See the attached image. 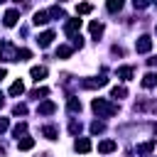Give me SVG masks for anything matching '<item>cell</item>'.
<instances>
[{"label": "cell", "instance_id": "25", "mask_svg": "<svg viewBox=\"0 0 157 157\" xmlns=\"http://www.w3.org/2000/svg\"><path fill=\"white\" fill-rule=\"evenodd\" d=\"M32 56V52L29 49H17V61H27Z\"/></svg>", "mask_w": 157, "mask_h": 157}, {"label": "cell", "instance_id": "9", "mask_svg": "<svg viewBox=\"0 0 157 157\" xmlns=\"http://www.w3.org/2000/svg\"><path fill=\"white\" fill-rule=\"evenodd\" d=\"M54 110H56L54 101H44V103H39V108H37V113H39V115H52Z\"/></svg>", "mask_w": 157, "mask_h": 157}, {"label": "cell", "instance_id": "31", "mask_svg": "<svg viewBox=\"0 0 157 157\" xmlns=\"http://www.w3.org/2000/svg\"><path fill=\"white\" fill-rule=\"evenodd\" d=\"M49 17H64V10L61 7H52L49 10Z\"/></svg>", "mask_w": 157, "mask_h": 157}, {"label": "cell", "instance_id": "6", "mask_svg": "<svg viewBox=\"0 0 157 157\" xmlns=\"http://www.w3.org/2000/svg\"><path fill=\"white\" fill-rule=\"evenodd\" d=\"M115 147H118L115 140H101V142H98V152H101V155H110Z\"/></svg>", "mask_w": 157, "mask_h": 157}, {"label": "cell", "instance_id": "22", "mask_svg": "<svg viewBox=\"0 0 157 157\" xmlns=\"http://www.w3.org/2000/svg\"><path fill=\"white\" fill-rule=\"evenodd\" d=\"M69 110L71 113H81V101L78 98H69Z\"/></svg>", "mask_w": 157, "mask_h": 157}, {"label": "cell", "instance_id": "36", "mask_svg": "<svg viewBox=\"0 0 157 157\" xmlns=\"http://www.w3.org/2000/svg\"><path fill=\"white\" fill-rule=\"evenodd\" d=\"M0 2H2V0H0Z\"/></svg>", "mask_w": 157, "mask_h": 157}, {"label": "cell", "instance_id": "17", "mask_svg": "<svg viewBox=\"0 0 157 157\" xmlns=\"http://www.w3.org/2000/svg\"><path fill=\"white\" fill-rule=\"evenodd\" d=\"M88 29H91V34H93L96 39L103 34V25H101V22H91V25H88Z\"/></svg>", "mask_w": 157, "mask_h": 157}, {"label": "cell", "instance_id": "10", "mask_svg": "<svg viewBox=\"0 0 157 157\" xmlns=\"http://www.w3.org/2000/svg\"><path fill=\"white\" fill-rule=\"evenodd\" d=\"M74 147H76V152H81V155H86V152H91V140H88V137H78Z\"/></svg>", "mask_w": 157, "mask_h": 157}, {"label": "cell", "instance_id": "34", "mask_svg": "<svg viewBox=\"0 0 157 157\" xmlns=\"http://www.w3.org/2000/svg\"><path fill=\"white\" fill-rule=\"evenodd\" d=\"M5 76H7V71H5V69H2V66H0V81H2V78H5Z\"/></svg>", "mask_w": 157, "mask_h": 157}, {"label": "cell", "instance_id": "23", "mask_svg": "<svg viewBox=\"0 0 157 157\" xmlns=\"http://www.w3.org/2000/svg\"><path fill=\"white\" fill-rule=\"evenodd\" d=\"M42 132H44V137H47V140H56V135H59V132H56V128H52V125H47Z\"/></svg>", "mask_w": 157, "mask_h": 157}, {"label": "cell", "instance_id": "1", "mask_svg": "<svg viewBox=\"0 0 157 157\" xmlns=\"http://www.w3.org/2000/svg\"><path fill=\"white\" fill-rule=\"evenodd\" d=\"M91 108H93L98 115H103V118H110V115H115V113H118V105H115V103H108L105 98H93Z\"/></svg>", "mask_w": 157, "mask_h": 157}, {"label": "cell", "instance_id": "7", "mask_svg": "<svg viewBox=\"0 0 157 157\" xmlns=\"http://www.w3.org/2000/svg\"><path fill=\"white\" fill-rule=\"evenodd\" d=\"M17 17H20V12H17V10H7V12H5V17H2L5 27H15V25H17Z\"/></svg>", "mask_w": 157, "mask_h": 157}, {"label": "cell", "instance_id": "20", "mask_svg": "<svg viewBox=\"0 0 157 157\" xmlns=\"http://www.w3.org/2000/svg\"><path fill=\"white\" fill-rule=\"evenodd\" d=\"M125 96H128V88L125 86H115L110 91V98H125Z\"/></svg>", "mask_w": 157, "mask_h": 157}, {"label": "cell", "instance_id": "12", "mask_svg": "<svg viewBox=\"0 0 157 157\" xmlns=\"http://www.w3.org/2000/svg\"><path fill=\"white\" fill-rule=\"evenodd\" d=\"M142 86H145V88H152V86H157V74H155V71H147V74L142 76Z\"/></svg>", "mask_w": 157, "mask_h": 157}, {"label": "cell", "instance_id": "30", "mask_svg": "<svg viewBox=\"0 0 157 157\" xmlns=\"http://www.w3.org/2000/svg\"><path fill=\"white\" fill-rule=\"evenodd\" d=\"M132 5H135V10H145L150 5V0H132Z\"/></svg>", "mask_w": 157, "mask_h": 157}, {"label": "cell", "instance_id": "14", "mask_svg": "<svg viewBox=\"0 0 157 157\" xmlns=\"http://www.w3.org/2000/svg\"><path fill=\"white\" fill-rule=\"evenodd\" d=\"M17 147H20V150H32V147H34V137H27V135H22V137L17 140Z\"/></svg>", "mask_w": 157, "mask_h": 157}, {"label": "cell", "instance_id": "24", "mask_svg": "<svg viewBox=\"0 0 157 157\" xmlns=\"http://www.w3.org/2000/svg\"><path fill=\"white\" fill-rule=\"evenodd\" d=\"M91 10H93V5H91V2H81V5L76 7V12H78V15H88Z\"/></svg>", "mask_w": 157, "mask_h": 157}, {"label": "cell", "instance_id": "35", "mask_svg": "<svg viewBox=\"0 0 157 157\" xmlns=\"http://www.w3.org/2000/svg\"><path fill=\"white\" fill-rule=\"evenodd\" d=\"M0 108H2V93H0Z\"/></svg>", "mask_w": 157, "mask_h": 157}, {"label": "cell", "instance_id": "3", "mask_svg": "<svg viewBox=\"0 0 157 157\" xmlns=\"http://www.w3.org/2000/svg\"><path fill=\"white\" fill-rule=\"evenodd\" d=\"M64 32H66L71 39H74V37H78V32H81V20H66Z\"/></svg>", "mask_w": 157, "mask_h": 157}, {"label": "cell", "instance_id": "2", "mask_svg": "<svg viewBox=\"0 0 157 157\" xmlns=\"http://www.w3.org/2000/svg\"><path fill=\"white\" fill-rule=\"evenodd\" d=\"M0 59L2 61H17V52H15V47L10 42H2L0 44Z\"/></svg>", "mask_w": 157, "mask_h": 157}, {"label": "cell", "instance_id": "11", "mask_svg": "<svg viewBox=\"0 0 157 157\" xmlns=\"http://www.w3.org/2000/svg\"><path fill=\"white\" fill-rule=\"evenodd\" d=\"M29 76H32V78L39 83V81L47 76V66H32V69H29Z\"/></svg>", "mask_w": 157, "mask_h": 157}, {"label": "cell", "instance_id": "29", "mask_svg": "<svg viewBox=\"0 0 157 157\" xmlns=\"http://www.w3.org/2000/svg\"><path fill=\"white\" fill-rule=\"evenodd\" d=\"M12 113H15V115H25V113H27V105H22V103H17V105L12 108Z\"/></svg>", "mask_w": 157, "mask_h": 157}, {"label": "cell", "instance_id": "21", "mask_svg": "<svg viewBox=\"0 0 157 157\" xmlns=\"http://www.w3.org/2000/svg\"><path fill=\"white\" fill-rule=\"evenodd\" d=\"M152 147H155L152 140L150 142H142V145H137V155H147V152H152Z\"/></svg>", "mask_w": 157, "mask_h": 157}, {"label": "cell", "instance_id": "33", "mask_svg": "<svg viewBox=\"0 0 157 157\" xmlns=\"http://www.w3.org/2000/svg\"><path fill=\"white\" fill-rule=\"evenodd\" d=\"M81 130V123H71V132H78Z\"/></svg>", "mask_w": 157, "mask_h": 157}, {"label": "cell", "instance_id": "28", "mask_svg": "<svg viewBox=\"0 0 157 157\" xmlns=\"http://www.w3.org/2000/svg\"><path fill=\"white\" fill-rule=\"evenodd\" d=\"M47 93H49V88L42 86V88H34V91H32V98H42V96H47Z\"/></svg>", "mask_w": 157, "mask_h": 157}, {"label": "cell", "instance_id": "32", "mask_svg": "<svg viewBox=\"0 0 157 157\" xmlns=\"http://www.w3.org/2000/svg\"><path fill=\"white\" fill-rule=\"evenodd\" d=\"M7 128H10V120L7 118H0V132H5Z\"/></svg>", "mask_w": 157, "mask_h": 157}, {"label": "cell", "instance_id": "19", "mask_svg": "<svg viewBox=\"0 0 157 157\" xmlns=\"http://www.w3.org/2000/svg\"><path fill=\"white\" fill-rule=\"evenodd\" d=\"M25 93V86H22V81H15L12 86H10V96H22Z\"/></svg>", "mask_w": 157, "mask_h": 157}, {"label": "cell", "instance_id": "27", "mask_svg": "<svg viewBox=\"0 0 157 157\" xmlns=\"http://www.w3.org/2000/svg\"><path fill=\"white\" fill-rule=\"evenodd\" d=\"M103 130H105V125H103V123H98V120H96V123H91V132H93V135H98V132H103Z\"/></svg>", "mask_w": 157, "mask_h": 157}, {"label": "cell", "instance_id": "16", "mask_svg": "<svg viewBox=\"0 0 157 157\" xmlns=\"http://www.w3.org/2000/svg\"><path fill=\"white\" fill-rule=\"evenodd\" d=\"M105 7H108V12H120L123 10V0H108Z\"/></svg>", "mask_w": 157, "mask_h": 157}, {"label": "cell", "instance_id": "18", "mask_svg": "<svg viewBox=\"0 0 157 157\" xmlns=\"http://www.w3.org/2000/svg\"><path fill=\"white\" fill-rule=\"evenodd\" d=\"M71 47H66V44H61L59 49H56V59H66V56H71Z\"/></svg>", "mask_w": 157, "mask_h": 157}, {"label": "cell", "instance_id": "5", "mask_svg": "<svg viewBox=\"0 0 157 157\" xmlns=\"http://www.w3.org/2000/svg\"><path fill=\"white\" fill-rule=\"evenodd\" d=\"M108 83V78L105 76H98V78H86L83 81V88H103Z\"/></svg>", "mask_w": 157, "mask_h": 157}, {"label": "cell", "instance_id": "15", "mask_svg": "<svg viewBox=\"0 0 157 157\" xmlns=\"http://www.w3.org/2000/svg\"><path fill=\"white\" fill-rule=\"evenodd\" d=\"M115 74H118V78H123V81H130V78H132V66H120Z\"/></svg>", "mask_w": 157, "mask_h": 157}, {"label": "cell", "instance_id": "4", "mask_svg": "<svg viewBox=\"0 0 157 157\" xmlns=\"http://www.w3.org/2000/svg\"><path fill=\"white\" fill-rule=\"evenodd\" d=\"M150 49H152V39H150L147 34L137 37V42H135V52H140V54H147Z\"/></svg>", "mask_w": 157, "mask_h": 157}, {"label": "cell", "instance_id": "8", "mask_svg": "<svg viewBox=\"0 0 157 157\" xmlns=\"http://www.w3.org/2000/svg\"><path fill=\"white\" fill-rule=\"evenodd\" d=\"M52 39H54V32H52V29H47V32H42V34L37 37V44L44 49V47H49V44H52Z\"/></svg>", "mask_w": 157, "mask_h": 157}, {"label": "cell", "instance_id": "26", "mask_svg": "<svg viewBox=\"0 0 157 157\" xmlns=\"http://www.w3.org/2000/svg\"><path fill=\"white\" fill-rule=\"evenodd\" d=\"M12 132H15V137L20 140V135H25V132H27V123H20V125H15V130H12Z\"/></svg>", "mask_w": 157, "mask_h": 157}, {"label": "cell", "instance_id": "13", "mask_svg": "<svg viewBox=\"0 0 157 157\" xmlns=\"http://www.w3.org/2000/svg\"><path fill=\"white\" fill-rule=\"evenodd\" d=\"M32 22H34L37 27H39V25H47V22H49V10H42V12H34V20H32Z\"/></svg>", "mask_w": 157, "mask_h": 157}]
</instances>
